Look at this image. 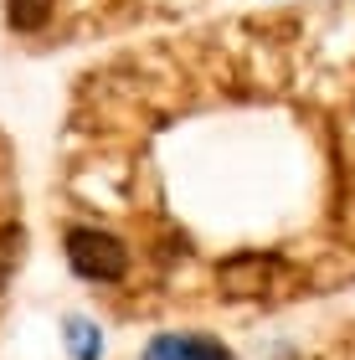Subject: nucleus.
Returning a JSON list of instances; mask_svg holds the SVG:
<instances>
[{
    "label": "nucleus",
    "mask_w": 355,
    "mask_h": 360,
    "mask_svg": "<svg viewBox=\"0 0 355 360\" xmlns=\"http://www.w3.org/2000/svg\"><path fill=\"white\" fill-rule=\"evenodd\" d=\"M67 263L77 278L88 283H119L129 273V248L114 232H98V226H72L67 232Z\"/></svg>",
    "instance_id": "obj_1"
},
{
    "label": "nucleus",
    "mask_w": 355,
    "mask_h": 360,
    "mask_svg": "<svg viewBox=\"0 0 355 360\" xmlns=\"http://www.w3.org/2000/svg\"><path fill=\"white\" fill-rule=\"evenodd\" d=\"M273 273H278V257L268 252H237L227 263L217 268V283L232 293V299H252V293H263L273 283Z\"/></svg>",
    "instance_id": "obj_2"
},
{
    "label": "nucleus",
    "mask_w": 355,
    "mask_h": 360,
    "mask_svg": "<svg viewBox=\"0 0 355 360\" xmlns=\"http://www.w3.org/2000/svg\"><path fill=\"white\" fill-rule=\"evenodd\" d=\"M144 360H232V350L212 335H155Z\"/></svg>",
    "instance_id": "obj_3"
},
{
    "label": "nucleus",
    "mask_w": 355,
    "mask_h": 360,
    "mask_svg": "<svg viewBox=\"0 0 355 360\" xmlns=\"http://www.w3.org/2000/svg\"><path fill=\"white\" fill-rule=\"evenodd\" d=\"M52 15V0H6V21L15 31H41Z\"/></svg>",
    "instance_id": "obj_4"
},
{
    "label": "nucleus",
    "mask_w": 355,
    "mask_h": 360,
    "mask_svg": "<svg viewBox=\"0 0 355 360\" xmlns=\"http://www.w3.org/2000/svg\"><path fill=\"white\" fill-rule=\"evenodd\" d=\"M67 350H72L77 360H98V355H103V335L93 330L88 319H67Z\"/></svg>",
    "instance_id": "obj_5"
},
{
    "label": "nucleus",
    "mask_w": 355,
    "mask_h": 360,
    "mask_svg": "<svg viewBox=\"0 0 355 360\" xmlns=\"http://www.w3.org/2000/svg\"><path fill=\"white\" fill-rule=\"evenodd\" d=\"M21 226H0V288L11 283V273H15V263H21Z\"/></svg>",
    "instance_id": "obj_6"
}]
</instances>
